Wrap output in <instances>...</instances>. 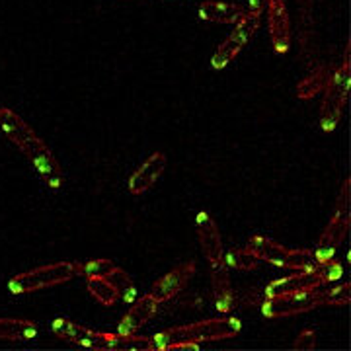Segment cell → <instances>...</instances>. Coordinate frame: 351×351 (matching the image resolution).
Wrapping results in <instances>:
<instances>
[{"instance_id": "6da1fadb", "label": "cell", "mask_w": 351, "mask_h": 351, "mask_svg": "<svg viewBox=\"0 0 351 351\" xmlns=\"http://www.w3.org/2000/svg\"><path fill=\"white\" fill-rule=\"evenodd\" d=\"M0 127L6 133V137L29 158L36 172L43 178V182L51 189H59L63 186V170L55 160L53 152L18 113H14L8 108H0Z\"/></svg>"}, {"instance_id": "7a4b0ae2", "label": "cell", "mask_w": 351, "mask_h": 351, "mask_svg": "<svg viewBox=\"0 0 351 351\" xmlns=\"http://www.w3.org/2000/svg\"><path fill=\"white\" fill-rule=\"evenodd\" d=\"M240 328H242L240 322L232 316L209 318V320L191 322L186 326L168 328L151 336L152 350H189L207 341L234 338Z\"/></svg>"}, {"instance_id": "3957f363", "label": "cell", "mask_w": 351, "mask_h": 351, "mask_svg": "<svg viewBox=\"0 0 351 351\" xmlns=\"http://www.w3.org/2000/svg\"><path fill=\"white\" fill-rule=\"evenodd\" d=\"M351 223V188L350 180H346L339 189L338 201H336V209L330 219V223L324 228V232L320 234L318 240V248L313 250L314 260L318 265L330 262L334 258V254L338 250V246L343 242Z\"/></svg>"}, {"instance_id": "277c9868", "label": "cell", "mask_w": 351, "mask_h": 351, "mask_svg": "<svg viewBox=\"0 0 351 351\" xmlns=\"http://www.w3.org/2000/svg\"><path fill=\"white\" fill-rule=\"evenodd\" d=\"M350 45H348L346 53H343V63L330 75V80L324 88L326 94H324L322 104H320V127H322V131L330 133L338 127L341 112H343L346 101H348V94H350Z\"/></svg>"}, {"instance_id": "5b68a950", "label": "cell", "mask_w": 351, "mask_h": 351, "mask_svg": "<svg viewBox=\"0 0 351 351\" xmlns=\"http://www.w3.org/2000/svg\"><path fill=\"white\" fill-rule=\"evenodd\" d=\"M246 250H250L260 262L274 263L277 267H285V269H314V267H318L313 250L287 248V246L267 239V237H262V234L252 237L246 244Z\"/></svg>"}, {"instance_id": "8992f818", "label": "cell", "mask_w": 351, "mask_h": 351, "mask_svg": "<svg viewBox=\"0 0 351 351\" xmlns=\"http://www.w3.org/2000/svg\"><path fill=\"white\" fill-rule=\"evenodd\" d=\"M78 276L76 262H57L41 265L36 269H29L24 274H18L8 281V291L12 295H25V293H36L41 289L55 287L71 281Z\"/></svg>"}, {"instance_id": "52a82bcc", "label": "cell", "mask_w": 351, "mask_h": 351, "mask_svg": "<svg viewBox=\"0 0 351 351\" xmlns=\"http://www.w3.org/2000/svg\"><path fill=\"white\" fill-rule=\"evenodd\" d=\"M322 304H326V287L304 291V293H297V295H287V297H277V299H263L262 314L265 318L277 320V318L311 313Z\"/></svg>"}, {"instance_id": "ba28073f", "label": "cell", "mask_w": 351, "mask_h": 351, "mask_svg": "<svg viewBox=\"0 0 351 351\" xmlns=\"http://www.w3.org/2000/svg\"><path fill=\"white\" fill-rule=\"evenodd\" d=\"M51 330L55 332L57 338L71 341L75 346L82 348H94V350H117L119 348V334H106L96 332L86 326H80L69 318H55Z\"/></svg>"}, {"instance_id": "9c48e42d", "label": "cell", "mask_w": 351, "mask_h": 351, "mask_svg": "<svg viewBox=\"0 0 351 351\" xmlns=\"http://www.w3.org/2000/svg\"><path fill=\"white\" fill-rule=\"evenodd\" d=\"M260 18H262V14L250 12V10L240 18L234 32L226 38L225 43L219 45V49L215 51L213 59H211V66L215 71H223L232 59H237V55L246 47L252 36L260 29Z\"/></svg>"}, {"instance_id": "30bf717a", "label": "cell", "mask_w": 351, "mask_h": 351, "mask_svg": "<svg viewBox=\"0 0 351 351\" xmlns=\"http://www.w3.org/2000/svg\"><path fill=\"white\" fill-rule=\"evenodd\" d=\"M326 285L328 279L322 265H318L314 269H297V274H293V276L281 277L277 281H271L265 287V291H263V299H277V297L297 295V293L326 287Z\"/></svg>"}, {"instance_id": "8fae6325", "label": "cell", "mask_w": 351, "mask_h": 351, "mask_svg": "<svg viewBox=\"0 0 351 351\" xmlns=\"http://www.w3.org/2000/svg\"><path fill=\"white\" fill-rule=\"evenodd\" d=\"M195 269H197L195 262H186L176 265L174 269H170L158 281H154V285L149 291V295L158 304L174 299L176 295H180L186 289V285L191 281V277L195 276Z\"/></svg>"}, {"instance_id": "7c38bea8", "label": "cell", "mask_w": 351, "mask_h": 351, "mask_svg": "<svg viewBox=\"0 0 351 351\" xmlns=\"http://www.w3.org/2000/svg\"><path fill=\"white\" fill-rule=\"evenodd\" d=\"M195 234H197L203 256L207 258L209 265L225 260V246H223L219 226L207 211H199L195 217Z\"/></svg>"}, {"instance_id": "4fadbf2b", "label": "cell", "mask_w": 351, "mask_h": 351, "mask_svg": "<svg viewBox=\"0 0 351 351\" xmlns=\"http://www.w3.org/2000/svg\"><path fill=\"white\" fill-rule=\"evenodd\" d=\"M267 8V24H269V36L271 45L277 53H287L291 47V20L283 0H265Z\"/></svg>"}, {"instance_id": "5bb4252c", "label": "cell", "mask_w": 351, "mask_h": 351, "mask_svg": "<svg viewBox=\"0 0 351 351\" xmlns=\"http://www.w3.org/2000/svg\"><path fill=\"white\" fill-rule=\"evenodd\" d=\"M164 170H166V154L154 152L138 166L137 172H133V176L129 178L127 188L133 195H141L156 184V180L164 174Z\"/></svg>"}, {"instance_id": "9a60e30c", "label": "cell", "mask_w": 351, "mask_h": 351, "mask_svg": "<svg viewBox=\"0 0 351 351\" xmlns=\"http://www.w3.org/2000/svg\"><path fill=\"white\" fill-rule=\"evenodd\" d=\"M158 308V302L152 299L151 295L147 293L145 297H141L133 302V306L127 311V314L121 318V322L117 324V332L121 336H129V334H137L143 326L149 324V320L154 318Z\"/></svg>"}, {"instance_id": "2e32d148", "label": "cell", "mask_w": 351, "mask_h": 351, "mask_svg": "<svg viewBox=\"0 0 351 351\" xmlns=\"http://www.w3.org/2000/svg\"><path fill=\"white\" fill-rule=\"evenodd\" d=\"M211 287H213L217 311L223 314L230 313L234 308V293H232L228 265L225 263V260L219 263H211Z\"/></svg>"}, {"instance_id": "e0dca14e", "label": "cell", "mask_w": 351, "mask_h": 351, "mask_svg": "<svg viewBox=\"0 0 351 351\" xmlns=\"http://www.w3.org/2000/svg\"><path fill=\"white\" fill-rule=\"evenodd\" d=\"M246 10L234 2L207 0L199 6V18L209 24H237Z\"/></svg>"}, {"instance_id": "ac0fdd59", "label": "cell", "mask_w": 351, "mask_h": 351, "mask_svg": "<svg viewBox=\"0 0 351 351\" xmlns=\"http://www.w3.org/2000/svg\"><path fill=\"white\" fill-rule=\"evenodd\" d=\"M36 336H38V326L34 322L22 318H0V339L22 341V339H34Z\"/></svg>"}, {"instance_id": "d6986e66", "label": "cell", "mask_w": 351, "mask_h": 351, "mask_svg": "<svg viewBox=\"0 0 351 351\" xmlns=\"http://www.w3.org/2000/svg\"><path fill=\"white\" fill-rule=\"evenodd\" d=\"M86 285L90 295L96 299L101 304L106 306H112L115 302L119 301V295L117 291L113 287V283L108 279V277H86Z\"/></svg>"}, {"instance_id": "ffe728a7", "label": "cell", "mask_w": 351, "mask_h": 351, "mask_svg": "<svg viewBox=\"0 0 351 351\" xmlns=\"http://www.w3.org/2000/svg\"><path fill=\"white\" fill-rule=\"evenodd\" d=\"M330 71H328L326 66H320V69H316L313 75H308L304 80H301V84L297 88V96L301 98V100H311L314 98L316 94H320V90H324L328 84V80H330Z\"/></svg>"}, {"instance_id": "44dd1931", "label": "cell", "mask_w": 351, "mask_h": 351, "mask_svg": "<svg viewBox=\"0 0 351 351\" xmlns=\"http://www.w3.org/2000/svg\"><path fill=\"white\" fill-rule=\"evenodd\" d=\"M106 277L113 283V287H115L117 295H119V301L133 302V299H135V291H137V289H135V283H133V279L129 277V274H125L121 267L115 265Z\"/></svg>"}, {"instance_id": "7402d4cb", "label": "cell", "mask_w": 351, "mask_h": 351, "mask_svg": "<svg viewBox=\"0 0 351 351\" xmlns=\"http://www.w3.org/2000/svg\"><path fill=\"white\" fill-rule=\"evenodd\" d=\"M225 263L228 265V269H242V271H252L258 267L260 260L252 254L250 250L244 248H232L225 254Z\"/></svg>"}, {"instance_id": "603a6c76", "label": "cell", "mask_w": 351, "mask_h": 351, "mask_svg": "<svg viewBox=\"0 0 351 351\" xmlns=\"http://www.w3.org/2000/svg\"><path fill=\"white\" fill-rule=\"evenodd\" d=\"M117 263L108 260V258H98V260H90L86 263L76 262V271L82 277H104L108 276Z\"/></svg>"}, {"instance_id": "cb8c5ba5", "label": "cell", "mask_w": 351, "mask_h": 351, "mask_svg": "<svg viewBox=\"0 0 351 351\" xmlns=\"http://www.w3.org/2000/svg\"><path fill=\"white\" fill-rule=\"evenodd\" d=\"M351 297V285L350 283H343L339 287L326 289V304L332 306H346L350 302Z\"/></svg>"}, {"instance_id": "d4e9b609", "label": "cell", "mask_w": 351, "mask_h": 351, "mask_svg": "<svg viewBox=\"0 0 351 351\" xmlns=\"http://www.w3.org/2000/svg\"><path fill=\"white\" fill-rule=\"evenodd\" d=\"M314 343H316V330H302L295 339L293 348L295 350H313Z\"/></svg>"}, {"instance_id": "484cf974", "label": "cell", "mask_w": 351, "mask_h": 351, "mask_svg": "<svg viewBox=\"0 0 351 351\" xmlns=\"http://www.w3.org/2000/svg\"><path fill=\"white\" fill-rule=\"evenodd\" d=\"M265 8V0H250V12L262 14Z\"/></svg>"}]
</instances>
